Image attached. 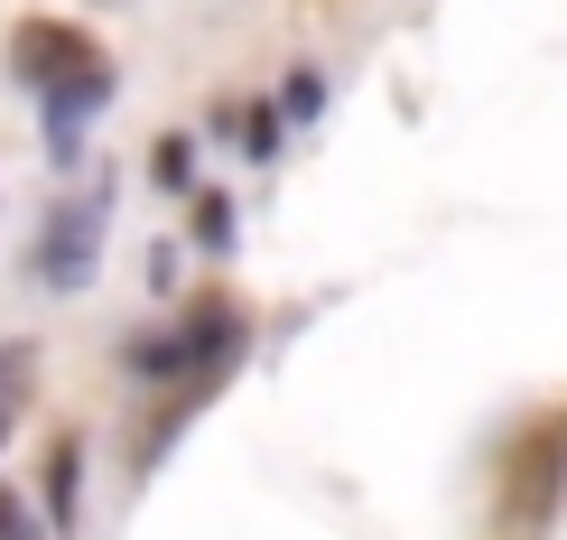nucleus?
Wrapping results in <instances>:
<instances>
[{"label": "nucleus", "instance_id": "f257e3e1", "mask_svg": "<svg viewBox=\"0 0 567 540\" xmlns=\"http://www.w3.org/2000/svg\"><path fill=\"white\" fill-rule=\"evenodd\" d=\"M10 65H19L29 93H47V131H56V150H75L84 112L112 103V57L84 29H65V19H29V29L10 38Z\"/></svg>", "mask_w": 567, "mask_h": 540}, {"label": "nucleus", "instance_id": "f03ea898", "mask_svg": "<svg viewBox=\"0 0 567 540\" xmlns=\"http://www.w3.org/2000/svg\"><path fill=\"white\" fill-rule=\"evenodd\" d=\"M93 233H103V196H75V205L56 215V233H47V279H56V289H84Z\"/></svg>", "mask_w": 567, "mask_h": 540}, {"label": "nucleus", "instance_id": "7ed1b4c3", "mask_svg": "<svg viewBox=\"0 0 567 540\" xmlns=\"http://www.w3.org/2000/svg\"><path fill=\"white\" fill-rule=\"evenodd\" d=\"M19 391H29V355H0V438H10V419H19Z\"/></svg>", "mask_w": 567, "mask_h": 540}, {"label": "nucleus", "instance_id": "20e7f679", "mask_svg": "<svg viewBox=\"0 0 567 540\" xmlns=\"http://www.w3.org/2000/svg\"><path fill=\"white\" fill-rule=\"evenodd\" d=\"M158 177H168V186H186V177H196V159H186V140H158Z\"/></svg>", "mask_w": 567, "mask_h": 540}, {"label": "nucleus", "instance_id": "39448f33", "mask_svg": "<svg viewBox=\"0 0 567 540\" xmlns=\"http://www.w3.org/2000/svg\"><path fill=\"white\" fill-rule=\"evenodd\" d=\"M0 540H38V522H29V503H19V495H0Z\"/></svg>", "mask_w": 567, "mask_h": 540}]
</instances>
